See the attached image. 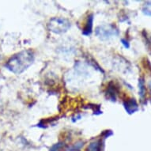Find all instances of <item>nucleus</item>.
I'll list each match as a JSON object with an SVG mask.
<instances>
[{"instance_id":"nucleus-9","label":"nucleus","mask_w":151,"mask_h":151,"mask_svg":"<svg viewBox=\"0 0 151 151\" xmlns=\"http://www.w3.org/2000/svg\"><path fill=\"white\" fill-rule=\"evenodd\" d=\"M142 13L146 16H150L151 17V1H147L142 6Z\"/></svg>"},{"instance_id":"nucleus-1","label":"nucleus","mask_w":151,"mask_h":151,"mask_svg":"<svg viewBox=\"0 0 151 151\" xmlns=\"http://www.w3.org/2000/svg\"><path fill=\"white\" fill-rule=\"evenodd\" d=\"M34 59V52L32 50H24L13 55L5 66L14 74H20L33 63Z\"/></svg>"},{"instance_id":"nucleus-5","label":"nucleus","mask_w":151,"mask_h":151,"mask_svg":"<svg viewBox=\"0 0 151 151\" xmlns=\"http://www.w3.org/2000/svg\"><path fill=\"white\" fill-rule=\"evenodd\" d=\"M93 15L90 14L87 18L86 23L82 31V34L85 36H89L91 34L93 30Z\"/></svg>"},{"instance_id":"nucleus-6","label":"nucleus","mask_w":151,"mask_h":151,"mask_svg":"<svg viewBox=\"0 0 151 151\" xmlns=\"http://www.w3.org/2000/svg\"><path fill=\"white\" fill-rule=\"evenodd\" d=\"M107 97L110 99L111 101H116V94H117V89L116 87L112 82H110L107 89Z\"/></svg>"},{"instance_id":"nucleus-11","label":"nucleus","mask_w":151,"mask_h":151,"mask_svg":"<svg viewBox=\"0 0 151 151\" xmlns=\"http://www.w3.org/2000/svg\"><path fill=\"white\" fill-rule=\"evenodd\" d=\"M121 42L123 44V45L124 46V47H126V48H129L130 47V45H129V42L125 39H121Z\"/></svg>"},{"instance_id":"nucleus-12","label":"nucleus","mask_w":151,"mask_h":151,"mask_svg":"<svg viewBox=\"0 0 151 151\" xmlns=\"http://www.w3.org/2000/svg\"><path fill=\"white\" fill-rule=\"evenodd\" d=\"M148 87H149V89H150V91H151V81H150V82H148Z\"/></svg>"},{"instance_id":"nucleus-8","label":"nucleus","mask_w":151,"mask_h":151,"mask_svg":"<svg viewBox=\"0 0 151 151\" xmlns=\"http://www.w3.org/2000/svg\"><path fill=\"white\" fill-rule=\"evenodd\" d=\"M139 96L141 99H143L146 96V86H145V80L143 78H140L139 79Z\"/></svg>"},{"instance_id":"nucleus-4","label":"nucleus","mask_w":151,"mask_h":151,"mask_svg":"<svg viewBox=\"0 0 151 151\" xmlns=\"http://www.w3.org/2000/svg\"><path fill=\"white\" fill-rule=\"evenodd\" d=\"M124 107L129 115L134 114V112L139 111V109L136 100L134 99V98H129V99L124 101Z\"/></svg>"},{"instance_id":"nucleus-3","label":"nucleus","mask_w":151,"mask_h":151,"mask_svg":"<svg viewBox=\"0 0 151 151\" xmlns=\"http://www.w3.org/2000/svg\"><path fill=\"white\" fill-rule=\"evenodd\" d=\"M95 34L102 40H107L111 37L119 35V31L114 25H102L97 26L95 29Z\"/></svg>"},{"instance_id":"nucleus-7","label":"nucleus","mask_w":151,"mask_h":151,"mask_svg":"<svg viewBox=\"0 0 151 151\" xmlns=\"http://www.w3.org/2000/svg\"><path fill=\"white\" fill-rule=\"evenodd\" d=\"M101 141L96 140L92 142L87 147V151H101Z\"/></svg>"},{"instance_id":"nucleus-13","label":"nucleus","mask_w":151,"mask_h":151,"mask_svg":"<svg viewBox=\"0 0 151 151\" xmlns=\"http://www.w3.org/2000/svg\"><path fill=\"white\" fill-rule=\"evenodd\" d=\"M0 106H1V102H0Z\"/></svg>"},{"instance_id":"nucleus-10","label":"nucleus","mask_w":151,"mask_h":151,"mask_svg":"<svg viewBox=\"0 0 151 151\" xmlns=\"http://www.w3.org/2000/svg\"><path fill=\"white\" fill-rule=\"evenodd\" d=\"M63 146V144L62 142H59V143L55 144L54 146L51 148L50 151H60V150L62 148Z\"/></svg>"},{"instance_id":"nucleus-2","label":"nucleus","mask_w":151,"mask_h":151,"mask_svg":"<svg viewBox=\"0 0 151 151\" xmlns=\"http://www.w3.org/2000/svg\"><path fill=\"white\" fill-rule=\"evenodd\" d=\"M70 22L63 17H53L47 24V28L51 32L55 34L64 33L70 28Z\"/></svg>"}]
</instances>
